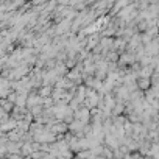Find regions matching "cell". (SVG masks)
<instances>
[{"mask_svg":"<svg viewBox=\"0 0 159 159\" xmlns=\"http://www.w3.org/2000/svg\"><path fill=\"white\" fill-rule=\"evenodd\" d=\"M148 84H150L148 78H141L139 81H137V86H139L141 89H148Z\"/></svg>","mask_w":159,"mask_h":159,"instance_id":"cell-1","label":"cell"}]
</instances>
